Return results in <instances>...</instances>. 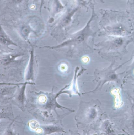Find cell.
<instances>
[{"instance_id": "3", "label": "cell", "mask_w": 134, "mask_h": 135, "mask_svg": "<svg viewBox=\"0 0 134 135\" xmlns=\"http://www.w3.org/2000/svg\"><path fill=\"white\" fill-rule=\"evenodd\" d=\"M24 88L21 89L19 93L18 94V95L17 96L16 99L18 102L20 103H23L24 99Z\"/></svg>"}, {"instance_id": "9", "label": "cell", "mask_w": 134, "mask_h": 135, "mask_svg": "<svg viewBox=\"0 0 134 135\" xmlns=\"http://www.w3.org/2000/svg\"><path fill=\"white\" fill-rule=\"evenodd\" d=\"M2 116L1 115V114H0V119H1V117Z\"/></svg>"}, {"instance_id": "5", "label": "cell", "mask_w": 134, "mask_h": 135, "mask_svg": "<svg viewBox=\"0 0 134 135\" xmlns=\"http://www.w3.org/2000/svg\"><path fill=\"white\" fill-rule=\"evenodd\" d=\"M23 83H19V84H17V83H1L0 82V86L2 85H19L22 84Z\"/></svg>"}, {"instance_id": "8", "label": "cell", "mask_w": 134, "mask_h": 135, "mask_svg": "<svg viewBox=\"0 0 134 135\" xmlns=\"http://www.w3.org/2000/svg\"><path fill=\"white\" fill-rule=\"evenodd\" d=\"M17 1L18 2H21L23 0H17Z\"/></svg>"}, {"instance_id": "2", "label": "cell", "mask_w": 134, "mask_h": 135, "mask_svg": "<svg viewBox=\"0 0 134 135\" xmlns=\"http://www.w3.org/2000/svg\"><path fill=\"white\" fill-rule=\"evenodd\" d=\"M53 7V11L55 14L58 13L65 8V6H63L59 0H54Z\"/></svg>"}, {"instance_id": "6", "label": "cell", "mask_w": 134, "mask_h": 135, "mask_svg": "<svg viewBox=\"0 0 134 135\" xmlns=\"http://www.w3.org/2000/svg\"><path fill=\"white\" fill-rule=\"evenodd\" d=\"M34 2L35 3H39L40 2V12L41 13V10H42V7L44 3V0H34Z\"/></svg>"}, {"instance_id": "4", "label": "cell", "mask_w": 134, "mask_h": 135, "mask_svg": "<svg viewBox=\"0 0 134 135\" xmlns=\"http://www.w3.org/2000/svg\"><path fill=\"white\" fill-rule=\"evenodd\" d=\"M29 32H30V30L28 27L25 26L22 28L21 33L22 35L24 36H27L29 34Z\"/></svg>"}, {"instance_id": "7", "label": "cell", "mask_w": 134, "mask_h": 135, "mask_svg": "<svg viewBox=\"0 0 134 135\" xmlns=\"http://www.w3.org/2000/svg\"><path fill=\"white\" fill-rule=\"evenodd\" d=\"M7 91H0V99L2 98V96L5 95L4 93H7Z\"/></svg>"}, {"instance_id": "1", "label": "cell", "mask_w": 134, "mask_h": 135, "mask_svg": "<svg viewBox=\"0 0 134 135\" xmlns=\"http://www.w3.org/2000/svg\"><path fill=\"white\" fill-rule=\"evenodd\" d=\"M0 44L6 46L10 45L17 46L16 44L9 38L0 24Z\"/></svg>"}, {"instance_id": "10", "label": "cell", "mask_w": 134, "mask_h": 135, "mask_svg": "<svg viewBox=\"0 0 134 135\" xmlns=\"http://www.w3.org/2000/svg\"><path fill=\"white\" fill-rule=\"evenodd\" d=\"M90 1H92V0H90ZM93 1V0H92ZM93 1H94V0H93Z\"/></svg>"}]
</instances>
